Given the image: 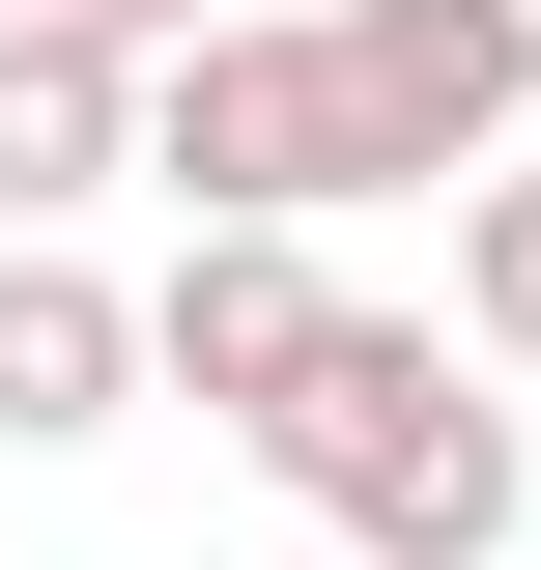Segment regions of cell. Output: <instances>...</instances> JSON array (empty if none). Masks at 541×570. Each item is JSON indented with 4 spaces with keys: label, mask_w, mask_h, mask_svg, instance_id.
Segmentation results:
<instances>
[{
    "label": "cell",
    "mask_w": 541,
    "mask_h": 570,
    "mask_svg": "<svg viewBox=\"0 0 541 570\" xmlns=\"http://www.w3.org/2000/svg\"><path fill=\"white\" fill-rule=\"evenodd\" d=\"M228 456L314 513V570H513V513H541V400L484 343H427V314H371V285H342V343L285 371Z\"/></svg>",
    "instance_id": "1"
},
{
    "label": "cell",
    "mask_w": 541,
    "mask_h": 570,
    "mask_svg": "<svg viewBox=\"0 0 541 570\" xmlns=\"http://www.w3.org/2000/svg\"><path fill=\"white\" fill-rule=\"evenodd\" d=\"M314 86H342V171L371 200L513 171L541 142V0H314Z\"/></svg>",
    "instance_id": "3"
},
{
    "label": "cell",
    "mask_w": 541,
    "mask_h": 570,
    "mask_svg": "<svg viewBox=\"0 0 541 570\" xmlns=\"http://www.w3.org/2000/svg\"><path fill=\"white\" fill-rule=\"evenodd\" d=\"M456 343L541 371V142H513V171H456Z\"/></svg>",
    "instance_id": "7"
},
{
    "label": "cell",
    "mask_w": 541,
    "mask_h": 570,
    "mask_svg": "<svg viewBox=\"0 0 541 570\" xmlns=\"http://www.w3.org/2000/svg\"><path fill=\"white\" fill-rule=\"evenodd\" d=\"M0 29H29V0H0Z\"/></svg>",
    "instance_id": "9"
},
{
    "label": "cell",
    "mask_w": 541,
    "mask_h": 570,
    "mask_svg": "<svg viewBox=\"0 0 541 570\" xmlns=\"http://www.w3.org/2000/svg\"><path fill=\"white\" fill-rule=\"evenodd\" d=\"M142 171V58H86V29H0V228H86Z\"/></svg>",
    "instance_id": "6"
},
{
    "label": "cell",
    "mask_w": 541,
    "mask_h": 570,
    "mask_svg": "<svg viewBox=\"0 0 541 570\" xmlns=\"http://www.w3.org/2000/svg\"><path fill=\"white\" fill-rule=\"evenodd\" d=\"M29 29H86V58H171V29H200V0H29Z\"/></svg>",
    "instance_id": "8"
},
{
    "label": "cell",
    "mask_w": 541,
    "mask_h": 570,
    "mask_svg": "<svg viewBox=\"0 0 541 570\" xmlns=\"http://www.w3.org/2000/svg\"><path fill=\"white\" fill-rule=\"evenodd\" d=\"M86 428H142V285L86 228H0V456H86Z\"/></svg>",
    "instance_id": "5"
},
{
    "label": "cell",
    "mask_w": 541,
    "mask_h": 570,
    "mask_svg": "<svg viewBox=\"0 0 541 570\" xmlns=\"http://www.w3.org/2000/svg\"><path fill=\"white\" fill-rule=\"evenodd\" d=\"M142 171H171V228H342L371 200L342 171V86H314V0H200L142 58Z\"/></svg>",
    "instance_id": "2"
},
{
    "label": "cell",
    "mask_w": 541,
    "mask_h": 570,
    "mask_svg": "<svg viewBox=\"0 0 541 570\" xmlns=\"http://www.w3.org/2000/svg\"><path fill=\"white\" fill-rule=\"evenodd\" d=\"M314 343H342V257H314V228H171V257H142V400L257 428Z\"/></svg>",
    "instance_id": "4"
}]
</instances>
